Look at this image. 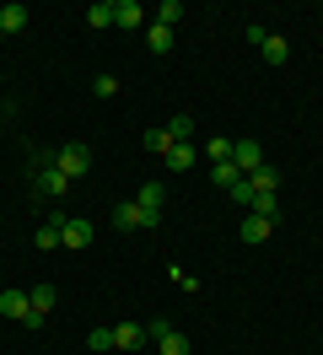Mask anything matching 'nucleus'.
<instances>
[{
	"instance_id": "1",
	"label": "nucleus",
	"mask_w": 323,
	"mask_h": 355,
	"mask_svg": "<svg viewBox=\"0 0 323 355\" xmlns=\"http://www.w3.org/2000/svg\"><path fill=\"white\" fill-rule=\"evenodd\" d=\"M27 178H33V205H38V210H43L49 200H60L65 189H70V178H65L60 167H43V173H27Z\"/></svg>"
},
{
	"instance_id": "2",
	"label": "nucleus",
	"mask_w": 323,
	"mask_h": 355,
	"mask_svg": "<svg viewBox=\"0 0 323 355\" xmlns=\"http://www.w3.org/2000/svg\"><path fill=\"white\" fill-rule=\"evenodd\" d=\"M54 167L76 183V178H86V167H92V151H86L81 140H70V146H60V151H54Z\"/></svg>"
},
{
	"instance_id": "3",
	"label": "nucleus",
	"mask_w": 323,
	"mask_h": 355,
	"mask_svg": "<svg viewBox=\"0 0 323 355\" xmlns=\"http://www.w3.org/2000/svg\"><path fill=\"white\" fill-rule=\"evenodd\" d=\"M113 226H119V232H140V226H162V216L140 210L135 200H119V205H113Z\"/></svg>"
},
{
	"instance_id": "4",
	"label": "nucleus",
	"mask_w": 323,
	"mask_h": 355,
	"mask_svg": "<svg viewBox=\"0 0 323 355\" xmlns=\"http://www.w3.org/2000/svg\"><path fill=\"white\" fill-rule=\"evenodd\" d=\"M232 162H237V173L248 178L264 167V151H258V140H232Z\"/></svg>"
},
{
	"instance_id": "5",
	"label": "nucleus",
	"mask_w": 323,
	"mask_h": 355,
	"mask_svg": "<svg viewBox=\"0 0 323 355\" xmlns=\"http://www.w3.org/2000/svg\"><path fill=\"white\" fill-rule=\"evenodd\" d=\"M86 243H92V221H81V216L70 221V216H65V226H60V248H86Z\"/></svg>"
},
{
	"instance_id": "6",
	"label": "nucleus",
	"mask_w": 323,
	"mask_h": 355,
	"mask_svg": "<svg viewBox=\"0 0 323 355\" xmlns=\"http://www.w3.org/2000/svg\"><path fill=\"white\" fill-rule=\"evenodd\" d=\"M0 312H6V318H17V323H27V318H33L27 291H0Z\"/></svg>"
},
{
	"instance_id": "7",
	"label": "nucleus",
	"mask_w": 323,
	"mask_h": 355,
	"mask_svg": "<svg viewBox=\"0 0 323 355\" xmlns=\"http://www.w3.org/2000/svg\"><path fill=\"white\" fill-rule=\"evenodd\" d=\"M146 345V323H119L113 329V350H140Z\"/></svg>"
},
{
	"instance_id": "8",
	"label": "nucleus",
	"mask_w": 323,
	"mask_h": 355,
	"mask_svg": "<svg viewBox=\"0 0 323 355\" xmlns=\"http://www.w3.org/2000/svg\"><path fill=\"white\" fill-rule=\"evenodd\" d=\"M237 232H242V243H264V237L275 232V221H264V216H254V210H248V216H242V226H237Z\"/></svg>"
},
{
	"instance_id": "9",
	"label": "nucleus",
	"mask_w": 323,
	"mask_h": 355,
	"mask_svg": "<svg viewBox=\"0 0 323 355\" xmlns=\"http://www.w3.org/2000/svg\"><path fill=\"white\" fill-rule=\"evenodd\" d=\"M86 22H92V27H113V22H119V0H97V6H86Z\"/></svg>"
},
{
	"instance_id": "10",
	"label": "nucleus",
	"mask_w": 323,
	"mask_h": 355,
	"mask_svg": "<svg viewBox=\"0 0 323 355\" xmlns=\"http://www.w3.org/2000/svg\"><path fill=\"white\" fill-rule=\"evenodd\" d=\"M194 156H199V151H194L189 140H178V146L167 151V167H172V173H189V167H194Z\"/></svg>"
},
{
	"instance_id": "11",
	"label": "nucleus",
	"mask_w": 323,
	"mask_h": 355,
	"mask_svg": "<svg viewBox=\"0 0 323 355\" xmlns=\"http://www.w3.org/2000/svg\"><path fill=\"white\" fill-rule=\"evenodd\" d=\"M248 183H254V194H275V189H280V173L270 167V162H264L258 173H248Z\"/></svg>"
},
{
	"instance_id": "12",
	"label": "nucleus",
	"mask_w": 323,
	"mask_h": 355,
	"mask_svg": "<svg viewBox=\"0 0 323 355\" xmlns=\"http://www.w3.org/2000/svg\"><path fill=\"white\" fill-rule=\"evenodd\" d=\"M60 226H65V216H49V221L33 232V243L38 248H60Z\"/></svg>"
},
{
	"instance_id": "13",
	"label": "nucleus",
	"mask_w": 323,
	"mask_h": 355,
	"mask_svg": "<svg viewBox=\"0 0 323 355\" xmlns=\"http://www.w3.org/2000/svg\"><path fill=\"white\" fill-rule=\"evenodd\" d=\"M135 205H140V210H151V216H162V183H140Z\"/></svg>"
},
{
	"instance_id": "14",
	"label": "nucleus",
	"mask_w": 323,
	"mask_h": 355,
	"mask_svg": "<svg viewBox=\"0 0 323 355\" xmlns=\"http://www.w3.org/2000/svg\"><path fill=\"white\" fill-rule=\"evenodd\" d=\"M27 27V6H0V33H22Z\"/></svg>"
},
{
	"instance_id": "15",
	"label": "nucleus",
	"mask_w": 323,
	"mask_h": 355,
	"mask_svg": "<svg viewBox=\"0 0 323 355\" xmlns=\"http://www.w3.org/2000/svg\"><path fill=\"white\" fill-rule=\"evenodd\" d=\"M258 54H264L270 65H285V54H291V49H285V38H280V33H270V38L258 44Z\"/></svg>"
},
{
	"instance_id": "16",
	"label": "nucleus",
	"mask_w": 323,
	"mask_h": 355,
	"mask_svg": "<svg viewBox=\"0 0 323 355\" xmlns=\"http://www.w3.org/2000/svg\"><path fill=\"white\" fill-rule=\"evenodd\" d=\"M210 178L221 183V189H232V183H242V173H237V162H210Z\"/></svg>"
},
{
	"instance_id": "17",
	"label": "nucleus",
	"mask_w": 323,
	"mask_h": 355,
	"mask_svg": "<svg viewBox=\"0 0 323 355\" xmlns=\"http://www.w3.org/2000/svg\"><path fill=\"white\" fill-rule=\"evenodd\" d=\"M254 216H264V221H280V200L275 194H254V205H248Z\"/></svg>"
},
{
	"instance_id": "18",
	"label": "nucleus",
	"mask_w": 323,
	"mask_h": 355,
	"mask_svg": "<svg viewBox=\"0 0 323 355\" xmlns=\"http://www.w3.org/2000/svg\"><path fill=\"white\" fill-rule=\"evenodd\" d=\"M140 146H146V151H156V156H167L172 146H178V140H172L167 130H146V140H140Z\"/></svg>"
},
{
	"instance_id": "19",
	"label": "nucleus",
	"mask_w": 323,
	"mask_h": 355,
	"mask_svg": "<svg viewBox=\"0 0 323 355\" xmlns=\"http://www.w3.org/2000/svg\"><path fill=\"white\" fill-rule=\"evenodd\" d=\"M146 22V6H135V0H119V27H140Z\"/></svg>"
},
{
	"instance_id": "20",
	"label": "nucleus",
	"mask_w": 323,
	"mask_h": 355,
	"mask_svg": "<svg viewBox=\"0 0 323 355\" xmlns=\"http://www.w3.org/2000/svg\"><path fill=\"white\" fill-rule=\"evenodd\" d=\"M156 345H162V355H189V339H183L178 329H172V334H162Z\"/></svg>"
},
{
	"instance_id": "21",
	"label": "nucleus",
	"mask_w": 323,
	"mask_h": 355,
	"mask_svg": "<svg viewBox=\"0 0 323 355\" xmlns=\"http://www.w3.org/2000/svg\"><path fill=\"white\" fill-rule=\"evenodd\" d=\"M167 135H172V140H189V135H194V119H189V113H172V119H167Z\"/></svg>"
},
{
	"instance_id": "22",
	"label": "nucleus",
	"mask_w": 323,
	"mask_h": 355,
	"mask_svg": "<svg viewBox=\"0 0 323 355\" xmlns=\"http://www.w3.org/2000/svg\"><path fill=\"white\" fill-rule=\"evenodd\" d=\"M54 296H60L54 286H33V296H27V302H33V312H49V307H54Z\"/></svg>"
},
{
	"instance_id": "23",
	"label": "nucleus",
	"mask_w": 323,
	"mask_h": 355,
	"mask_svg": "<svg viewBox=\"0 0 323 355\" xmlns=\"http://www.w3.org/2000/svg\"><path fill=\"white\" fill-rule=\"evenodd\" d=\"M183 17V0H162V11H156V27H172Z\"/></svg>"
},
{
	"instance_id": "24",
	"label": "nucleus",
	"mask_w": 323,
	"mask_h": 355,
	"mask_svg": "<svg viewBox=\"0 0 323 355\" xmlns=\"http://www.w3.org/2000/svg\"><path fill=\"white\" fill-rule=\"evenodd\" d=\"M146 38H151V49H156V54H167V49H172V27H151Z\"/></svg>"
},
{
	"instance_id": "25",
	"label": "nucleus",
	"mask_w": 323,
	"mask_h": 355,
	"mask_svg": "<svg viewBox=\"0 0 323 355\" xmlns=\"http://www.w3.org/2000/svg\"><path fill=\"white\" fill-rule=\"evenodd\" d=\"M43 167H54V151H43V146H33V156H27V173H43Z\"/></svg>"
},
{
	"instance_id": "26",
	"label": "nucleus",
	"mask_w": 323,
	"mask_h": 355,
	"mask_svg": "<svg viewBox=\"0 0 323 355\" xmlns=\"http://www.w3.org/2000/svg\"><path fill=\"white\" fill-rule=\"evenodd\" d=\"M226 194H232V200L242 205V210H248V205H254V183H248V178H242V183H232V189H226Z\"/></svg>"
},
{
	"instance_id": "27",
	"label": "nucleus",
	"mask_w": 323,
	"mask_h": 355,
	"mask_svg": "<svg viewBox=\"0 0 323 355\" xmlns=\"http://www.w3.org/2000/svg\"><path fill=\"white\" fill-rule=\"evenodd\" d=\"M205 151H210V162H232V140H205Z\"/></svg>"
},
{
	"instance_id": "28",
	"label": "nucleus",
	"mask_w": 323,
	"mask_h": 355,
	"mask_svg": "<svg viewBox=\"0 0 323 355\" xmlns=\"http://www.w3.org/2000/svg\"><path fill=\"white\" fill-rule=\"evenodd\" d=\"M86 345H92V350H113V329H92Z\"/></svg>"
},
{
	"instance_id": "29",
	"label": "nucleus",
	"mask_w": 323,
	"mask_h": 355,
	"mask_svg": "<svg viewBox=\"0 0 323 355\" xmlns=\"http://www.w3.org/2000/svg\"><path fill=\"white\" fill-rule=\"evenodd\" d=\"M92 92H97V97H113V92H119V76H108V70H103V76L92 81Z\"/></svg>"
},
{
	"instance_id": "30",
	"label": "nucleus",
	"mask_w": 323,
	"mask_h": 355,
	"mask_svg": "<svg viewBox=\"0 0 323 355\" xmlns=\"http://www.w3.org/2000/svg\"><path fill=\"white\" fill-rule=\"evenodd\" d=\"M162 334H172V323H167V318H151V323H146V339H162Z\"/></svg>"
},
{
	"instance_id": "31",
	"label": "nucleus",
	"mask_w": 323,
	"mask_h": 355,
	"mask_svg": "<svg viewBox=\"0 0 323 355\" xmlns=\"http://www.w3.org/2000/svg\"><path fill=\"white\" fill-rule=\"evenodd\" d=\"M0 38H6V33H0Z\"/></svg>"
}]
</instances>
